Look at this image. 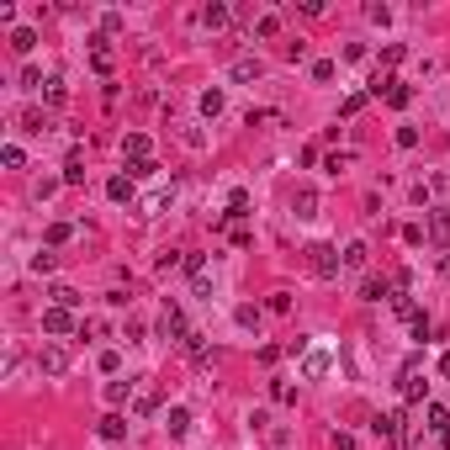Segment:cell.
I'll return each instance as SVG.
<instances>
[{"label": "cell", "mask_w": 450, "mask_h": 450, "mask_svg": "<svg viewBox=\"0 0 450 450\" xmlns=\"http://www.w3.org/2000/svg\"><path fill=\"white\" fill-rule=\"evenodd\" d=\"M371 429H376V440H387V445H408V440H413V429H408V413H403V408H392V413H376V419H371Z\"/></svg>", "instance_id": "1"}, {"label": "cell", "mask_w": 450, "mask_h": 450, "mask_svg": "<svg viewBox=\"0 0 450 450\" xmlns=\"http://www.w3.org/2000/svg\"><path fill=\"white\" fill-rule=\"evenodd\" d=\"M398 392H403L408 403H429V381H424V360H419V355H408V360H403Z\"/></svg>", "instance_id": "2"}, {"label": "cell", "mask_w": 450, "mask_h": 450, "mask_svg": "<svg viewBox=\"0 0 450 450\" xmlns=\"http://www.w3.org/2000/svg\"><path fill=\"white\" fill-rule=\"evenodd\" d=\"M302 254H308V270H313V276H318V281L339 276V265H344V254L334 249V244H308V249H302Z\"/></svg>", "instance_id": "3"}, {"label": "cell", "mask_w": 450, "mask_h": 450, "mask_svg": "<svg viewBox=\"0 0 450 450\" xmlns=\"http://www.w3.org/2000/svg\"><path fill=\"white\" fill-rule=\"evenodd\" d=\"M186 318H180V302L175 297H164V313H159V339H170V344H186Z\"/></svg>", "instance_id": "4"}, {"label": "cell", "mask_w": 450, "mask_h": 450, "mask_svg": "<svg viewBox=\"0 0 450 450\" xmlns=\"http://www.w3.org/2000/svg\"><path fill=\"white\" fill-rule=\"evenodd\" d=\"M69 344H43V355H38V366H43V376H64L69 371Z\"/></svg>", "instance_id": "5"}, {"label": "cell", "mask_w": 450, "mask_h": 450, "mask_svg": "<svg viewBox=\"0 0 450 450\" xmlns=\"http://www.w3.org/2000/svg\"><path fill=\"white\" fill-rule=\"evenodd\" d=\"M43 334H80L69 308H43Z\"/></svg>", "instance_id": "6"}, {"label": "cell", "mask_w": 450, "mask_h": 450, "mask_svg": "<svg viewBox=\"0 0 450 450\" xmlns=\"http://www.w3.org/2000/svg\"><path fill=\"white\" fill-rule=\"evenodd\" d=\"M154 408H159V387H154L149 376H138V392H133V413H138V419H149Z\"/></svg>", "instance_id": "7"}, {"label": "cell", "mask_w": 450, "mask_h": 450, "mask_svg": "<svg viewBox=\"0 0 450 450\" xmlns=\"http://www.w3.org/2000/svg\"><path fill=\"white\" fill-rule=\"evenodd\" d=\"M122 154H128V164H149V159H154L149 133H128V138H122Z\"/></svg>", "instance_id": "8"}, {"label": "cell", "mask_w": 450, "mask_h": 450, "mask_svg": "<svg viewBox=\"0 0 450 450\" xmlns=\"http://www.w3.org/2000/svg\"><path fill=\"white\" fill-rule=\"evenodd\" d=\"M291 212H297V223H313V218H318V191L302 186L297 196H291Z\"/></svg>", "instance_id": "9"}, {"label": "cell", "mask_w": 450, "mask_h": 450, "mask_svg": "<svg viewBox=\"0 0 450 450\" xmlns=\"http://www.w3.org/2000/svg\"><path fill=\"white\" fill-rule=\"evenodd\" d=\"M90 64H96V74H111V38L106 32L90 38Z\"/></svg>", "instance_id": "10"}, {"label": "cell", "mask_w": 450, "mask_h": 450, "mask_svg": "<svg viewBox=\"0 0 450 450\" xmlns=\"http://www.w3.org/2000/svg\"><path fill=\"white\" fill-rule=\"evenodd\" d=\"M424 419H429V429L440 434V445L450 450V413L440 408V403H424Z\"/></svg>", "instance_id": "11"}, {"label": "cell", "mask_w": 450, "mask_h": 450, "mask_svg": "<svg viewBox=\"0 0 450 450\" xmlns=\"http://www.w3.org/2000/svg\"><path fill=\"white\" fill-rule=\"evenodd\" d=\"M164 429H170V440H186V434H191V408H180V403H175V408L164 413Z\"/></svg>", "instance_id": "12"}, {"label": "cell", "mask_w": 450, "mask_h": 450, "mask_svg": "<svg viewBox=\"0 0 450 450\" xmlns=\"http://www.w3.org/2000/svg\"><path fill=\"white\" fill-rule=\"evenodd\" d=\"M170 196H175L170 186H159V191H154V196H143V201H138V218H159V212L170 207Z\"/></svg>", "instance_id": "13"}, {"label": "cell", "mask_w": 450, "mask_h": 450, "mask_svg": "<svg viewBox=\"0 0 450 450\" xmlns=\"http://www.w3.org/2000/svg\"><path fill=\"white\" fill-rule=\"evenodd\" d=\"M96 434H101V440H106V445H117L122 434H128V419H122V413H106V419L96 424Z\"/></svg>", "instance_id": "14"}, {"label": "cell", "mask_w": 450, "mask_h": 450, "mask_svg": "<svg viewBox=\"0 0 450 450\" xmlns=\"http://www.w3.org/2000/svg\"><path fill=\"white\" fill-rule=\"evenodd\" d=\"M233 80H239V85H249V80H260V74H265V64L260 59H233Z\"/></svg>", "instance_id": "15"}, {"label": "cell", "mask_w": 450, "mask_h": 450, "mask_svg": "<svg viewBox=\"0 0 450 450\" xmlns=\"http://www.w3.org/2000/svg\"><path fill=\"white\" fill-rule=\"evenodd\" d=\"M59 180H64V186H85V154H80V149L64 159V175H59Z\"/></svg>", "instance_id": "16"}, {"label": "cell", "mask_w": 450, "mask_h": 450, "mask_svg": "<svg viewBox=\"0 0 450 450\" xmlns=\"http://www.w3.org/2000/svg\"><path fill=\"white\" fill-rule=\"evenodd\" d=\"M106 196L111 201H133V196H138V191H133V175H111L106 180Z\"/></svg>", "instance_id": "17"}, {"label": "cell", "mask_w": 450, "mask_h": 450, "mask_svg": "<svg viewBox=\"0 0 450 450\" xmlns=\"http://www.w3.org/2000/svg\"><path fill=\"white\" fill-rule=\"evenodd\" d=\"M133 392H138V381H106V403H111V408H122Z\"/></svg>", "instance_id": "18"}, {"label": "cell", "mask_w": 450, "mask_h": 450, "mask_svg": "<svg viewBox=\"0 0 450 450\" xmlns=\"http://www.w3.org/2000/svg\"><path fill=\"white\" fill-rule=\"evenodd\" d=\"M228 218H233V223L249 218V191H244V186H239V191H228Z\"/></svg>", "instance_id": "19"}, {"label": "cell", "mask_w": 450, "mask_h": 450, "mask_svg": "<svg viewBox=\"0 0 450 450\" xmlns=\"http://www.w3.org/2000/svg\"><path fill=\"white\" fill-rule=\"evenodd\" d=\"M223 106H228V96H223L218 85H212V90H201V117H218Z\"/></svg>", "instance_id": "20"}, {"label": "cell", "mask_w": 450, "mask_h": 450, "mask_svg": "<svg viewBox=\"0 0 450 450\" xmlns=\"http://www.w3.org/2000/svg\"><path fill=\"white\" fill-rule=\"evenodd\" d=\"M11 48H16L21 59H27V53L38 48V32H32V27H16V32H11Z\"/></svg>", "instance_id": "21"}, {"label": "cell", "mask_w": 450, "mask_h": 450, "mask_svg": "<svg viewBox=\"0 0 450 450\" xmlns=\"http://www.w3.org/2000/svg\"><path fill=\"white\" fill-rule=\"evenodd\" d=\"M254 38H281V11H265V16L254 21Z\"/></svg>", "instance_id": "22"}, {"label": "cell", "mask_w": 450, "mask_h": 450, "mask_svg": "<svg viewBox=\"0 0 450 450\" xmlns=\"http://www.w3.org/2000/svg\"><path fill=\"white\" fill-rule=\"evenodd\" d=\"M366 101H371V90H355V96H344V101H339V117H360V111H366Z\"/></svg>", "instance_id": "23"}, {"label": "cell", "mask_w": 450, "mask_h": 450, "mask_svg": "<svg viewBox=\"0 0 450 450\" xmlns=\"http://www.w3.org/2000/svg\"><path fill=\"white\" fill-rule=\"evenodd\" d=\"M201 21H207L212 32H223V27H228V6H218V0H212V6L201 11Z\"/></svg>", "instance_id": "24"}, {"label": "cell", "mask_w": 450, "mask_h": 450, "mask_svg": "<svg viewBox=\"0 0 450 450\" xmlns=\"http://www.w3.org/2000/svg\"><path fill=\"white\" fill-rule=\"evenodd\" d=\"M48 297H53V308H69V313L80 308V291H74V286H53Z\"/></svg>", "instance_id": "25"}, {"label": "cell", "mask_w": 450, "mask_h": 450, "mask_svg": "<svg viewBox=\"0 0 450 450\" xmlns=\"http://www.w3.org/2000/svg\"><path fill=\"white\" fill-rule=\"evenodd\" d=\"M429 239H440V244L450 239V207H445V212H434V218H429Z\"/></svg>", "instance_id": "26"}, {"label": "cell", "mask_w": 450, "mask_h": 450, "mask_svg": "<svg viewBox=\"0 0 450 450\" xmlns=\"http://www.w3.org/2000/svg\"><path fill=\"white\" fill-rule=\"evenodd\" d=\"M323 371H329V355L323 350H313L308 360H302V376H323Z\"/></svg>", "instance_id": "27"}, {"label": "cell", "mask_w": 450, "mask_h": 450, "mask_svg": "<svg viewBox=\"0 0 450 450\" xmlns=\"http://www.w3.org/2000/svg\"><path fill=\"white\" fill-rule=\"evenodd\" d=\"M21 133H48V117L43 111H21Z\"/></svg>", "instance_id": "28"}, {"label": "cell", "mask_w": 450, "mask_h": 450, "mask_svg": "<svg viewBox=\"0 0 450 450\" xmlns=\"http://www.w3.org/2000/svg\"><path fill=\"white\" fill-rule=\"evenodd\" d=\"M0 164H6V170H21V164H27V154H21L16 143H6V149H0Z\"/></svg>", "instance_id": "29"}, {"label": "cell", "mask_w": 450, "mask_h": 450, "mask_svg": "<svg viewBox=\"0 0 450 450\" xmlns=\"http://www.w3.org/2000/svg\"><path fill=\"white\" fill-rule=\"evenodd\" d=\"M69 239H74L69 223H53V228H48V249H59V244H69Z\"/></svg>", "instance_id": "30"}, {"label": "cell", "mask_w": 450, "mask_h": 450, "mask_svg": "<svg viewBox=\"0 0 450 450\" xmlns=\"http://www.w3.org/2000/svg\"><path fill=\"white\" fill-rule=\"evenodd\" d=\"M408 101H413V90H408V85H403V80H398V85H392V90H387V106H398V111H403V106H408Z\"/></svg>", "instance_id": "31"}, {"label": "cell", "mask_w": 450, "mask_h": 450, "mask_svg": "<svg viewBox=\"0 0 450 450\" xmlns=\"http://www.w3.org/2000/svg\"><path fill=\"white\" fill-rule=\"evenodd\" d=\"M408 329H413V339H424V334H429V313L413 308V313H408Z\"/></svg>", "instance_id": "32"}, {"label": "cell", "mask_w": 450, "mask_h": 450, "mask_svg": "<svg viewBox=\"0 0 450 450\" xmlns=\"http://www.w3.org/2000/svg\"><path fill=\"white\" fill-rule=\"evenodd\" d=\"M270 398L276 403H297V387H291V381H270Z\"/></svg>", "instance_id": "33"}, {"label": "cell", "mask_w": 450, "mask_h": 450, "mask_svg": "<svg viewBox=\"0 0 450 450\" xmlns=\"http://www.w3.org/2000/svg\"><path fill=\"white\" fill-rule=\"evenodd\" d=\"M334 69H339L334 59H318V64H313V80H318V85H329V80H334Z\"/></svg>", "instance_id": "34"}, {"label": "cell", "mask_w": 450, "mask_h": 450, "mask_svg": "<svg viewBox=\"0 0 450 450\" xmlns=\"http://www.w3.org/2000/svg\"><path fill=\"white\" fill-rule=\"evenodd\" d=\"M366 254H371V249H366V244H360V239H355V244H350V249H344V265H355V270H360V265H366Z\"/></svg>", "instance_id": "35"}, {"label": "cell", "mask_w": 450, "mask_h": 450, "mask_svg": "<svg viewBox=\"0 0 450 450\" xmlns=\"http://www.w3.org/2000/svg\"><path fill=\"white\" fill-rule=\"evenodd\" d=\"M233 318H239V329H260V308H239Z\"/></svg>", "instance_id": "36"}, {"label": "cell", "mask_w": 450, "mask_h": 450, "mask_svg": "<svg viewBox=\"0 0 450 450\" xmlns=\"http://www.w3.org/2000/svg\"><path fill=\"white\" fill-rule=\"evenodd\" d=\"M191 291H196V297H207V302H212V276H207V270H201V276H191Z\"/></svg>", "instance_id": "37"}, {"label": "cell", "mask_w": 450, "mask_h": 450, "mask_svg": "<svg viewBox=\"0 0 450 450\" xmlns=\"http://www.w3.org/2000/svg\"><path fill=\"white\" fill-rule=\"evenodd\" d=\"M403 53H408V48H403V43H387V48H381V64H387V69H392V64H403Z\"/></svg>", "instance_id": "38"}, {"label": "cell", "mask_w": 450, "mask_h": 450, "mask_svg": "<svg viewBox=\"0 0 450 450\" xmlns=\"http://www.w3.org/2000/svg\"><path fill=\"white\" fill-rule=\"evenodd\" d=\"M101 371H106V376H117V371H122V355H117V350H101Z\"/></svg>", "instance_id": "39"}, {"label": "cell", "mask_w": 450, "mask_h": 450, "mask_svg": "<svg viewBox=\"0 0 450 450\" xmlns=\"http://www.w3.org/2000/svg\"><path fill=\"white\" fill-rule=\"evenodd\" d=\"M43 96H48V106H64V80H48V85H43Z\"/></svg>", "instance_id": "40"}, {"label": "cell", "mask_w": 450, "mask_h": 450, "mask_svg": "<svg viewBox=\"0 0 450 450\" xmlns=\"http://www.w3.org/2000/svg\"><path fill=\"white\" fill-rule=\"evenodd\" d=\"M398 149H419V128H398Z\"/></svg>", "instance_id": "41"}, {"label": "cell", "mask_w": 450, "mask_h": 450, "mask_svg": "<svg viewBox=\"0 0 450 450\" xmlns=\"http://www.w3.org/2000/svg\"><path fill=\"white\" fill-rule=\"evenodd\" d=\"M360 297H366V302H381V297H387V286H381V281H366V286H360Z\"/></svg>", "instance_id": "42"}, {"label": "cell", "mask_w": 450, "mask_h": 450, "mask_svg": "<svg viewBox=\"0 0 450 450\" xmlns=\"http://www.w3.org/2000/svg\"><path fill=\"white\" fill-rule=\"evenodd\" d=\"M101 32H106V38H111V32H122V11H106V16H101Z\"/></svg>", "instance_id": "43"}, {"label": "cell", "mask_w": 450, "mask_h": 450, "mask_svg": "<svg viewBox=\"0 0 450 450\" xmlns=\"http://www.w3.org/2000/svg\"><path fill=\"white\" fill-rule=\"evenodd\" d=\"M53 265H59V260H53V254H48V249H43V254H32V270H38V276H48V270H53Z\"/></svg>", "instance_id": "44"}, {"label": "cell", "mask_w": 450, "mask_h": 450, "mask_svg": "<svg viewBox=\"0 0 450 450\" xmlns=\"http://www.w3.org/2000/svg\"><path fill=\"white\" fill-rule=\"evenodd\" d=\"M128 175H133V180H149V175H159V164H154V159H149V164H128Z\"/></svg>", "instance_id": "45"}, {"label": "cell", "mask_w": 450, "mask_h": 450, "mask_svg": "<svg viewBox=\"0 0 450 450\" xmlns=\"http://www.w3.org/2000/svg\"><path fill=\"white\" fill-rule=\"evenodd\" d=\"M366 16L376 21V27H387V21H392V11H387V6H366Z\"/></svg>", "instance_id": "46"}, {"label": "cell", "mask_w": 450, "mask_h": 450, "mask_svg": "<svg viewBox=\"0 0 450 450\" xmlns=\"http://www.w3.org/2000/svg\"><path fill=\"white\" fill-rule=\"evenodd\" d=\"M334 450H355V434H344V429H334Z\"/></svg>", "instance_id": "47"}, {"label": "cell", "mask_w": 450, "mask_h": 450, "mask_svg": "<svg viewBox=\"0 0 450 450\" xmlns=\"http://www.w3.org/2000/svg\"><path fill=\"white\" fill-rule=\"evenodd\" d=\"M440 376H445V381H450V350H445V355H440Z\"/></svg>", "instance_id": "48"}]
</instances>
